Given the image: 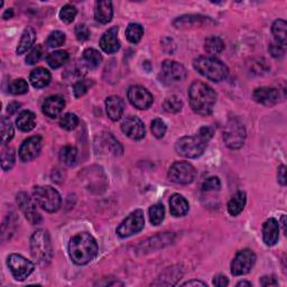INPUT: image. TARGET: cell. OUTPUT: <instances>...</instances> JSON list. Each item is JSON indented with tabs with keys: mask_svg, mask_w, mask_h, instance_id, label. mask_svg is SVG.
Returning a JSON list of instances; mask_svg holds the SVG:
<instances>
[{
	"mask_svg": "<svg viewBox=\"0 0 287 287\" xmlns=\"http://www.w3.org/2000/svg\"><path fill=\"white\" fill-rule=\"evenodd\" d=\"M16 125L19 130L24 132L31 131L36 126V116L29 110L22 111L16 119Z\"/></svg>",
	"mask_w": 287,
	"mask_h": 287,
	"instance_id": "484cf974",
	"label": "cell"
},
{
	"mask_svg": "<svg viewBox=\"0 0 287 287\" xmlns=\"http://www.w3.org/2000/svg\"><path fill=\"white\" fill-rule=\"evenodd\" d=\"M246 193L241 191L237 192L236 194L231 197L230 201L228 202V212L234 217L240 214L246 205Z\"/></svg>",
	"mask_w": 287,
	"mask_h": 287,
	"instance_id": "4316f807",
	"label": "cell"
},
{
	"mask_svg": "<svg viewBox=\"0 0 287 287\" xmlns=\"http://www.w3.org/2000/svg\"><path fill=\"white\" fill-rule=\"evenodd\" d=\"M65 42V34L60 31H55L49 34L46 39V45L51 48L60 47Z\"/></svg>",
	"mask_w": 287,
	"mask_h": 287,
	"instance_id": "ab89813d",
	"label": "cell"
},
{
	"mask_svg": "<svg viewBox=\"0 0 287 287\" xmlns=\"http://www.w3.org/2000/svg\"><path fill=\"white\" fill-rule=\"evenodd\" d=\"M68 254L74 264L87 265L96 258L98 254V244L88 232L74 236L68 244Z\"/></svg>",
	"mask_w": 287,
	"mask_h": 287,
	"instance_id": "7a4b0ae2",
	"label": "cell"
},
{
	"mask_svg": "<svg viewBox=\"0 0 287 287\" xmlns=\"http://www.w3.org/2000/svg\"><path fill=\"white\" fill-rule=\"evenodd\" d=\"M189 99L193 111L201 116H209L216 106L217 93L206 83L195 81L190 87Z\"/></svg>",
	"mask_w": 287,
	"mask_h": 287,
	"instance_id": "6da1fadb",
	"label": "cell"
},
{
	"mask_svg": "<svg viewBox=\"0 0 287 287\" xmlns=\"http://www.w3.org/2000/svg\"><path fill=\"white\" fill-rule=\"evenodd\" d=\"M77 157H78L77 148L71 146V145L64 146L60 152L61 161L66 165H73L77 161Z\"/></svg>",
	"mask_w": 287,
	"mask_h": 287,
	"instance_id": "d590c367",
	"label": "cell"
},
{
	"mask_svg": "<svg viewBox=\"0 0 287 287\" xmlns=\"http://www.w3.org/2000/svg\"><path fill=\"white\" fill-rule=\"evenodd\" d=\"M213 285L217 287H225L229 285V280L225 275H217L213 279Z\"/></svg>",
	"mask_w": 287,
	"mask_h": 287,
	"instance_id": "816d5d0a",
	"label": "cell"
},
{
	"mask_svg": "<svg viewBox=\"0 0 287 287\" xmlns=\"http://www.w3.org/2000/svg\"><path fill=\"white\" fill-rule=\"evenodd\" d=\"M204 49L207 54L211 55H216L219 54L225 49V43L220 37L218 36H211L205 39L204 43Z\"/></svg>",
	"mask_w": 287,
	"mask_h": 287,
	"instance_id": "4dcf8cb0",
	"label": "cell"
},
{
	"mask_svg": "<svg viewBox=\"0 0 287 287\" xmlns=\"http://www.w3.org/2000/svg\"><path fill=\"white\" fill-rule=\"evenodd\" d=\"M68 58H70V56H68V53L66 51H55L48 54L46 62L52 68H58L67 63Z\"/></svg>",
	"mask_w": 287,
	"mask_h": 287,
	"instance_id": "f546056e",
	"label": "cell"
},
{
	"mask_svg": "<svg viewBox=\"0 0 287 287\" xmlns=\"http://www.w3.org/2000/svg\"><path fill=\"white\" fill-rule=\"evenodd\" d=\"M121 130L132 140H140L146 135L145 125L139 118L135 116L128 117L122 121Z\"/></svg>",
	"mask_w": 287,
	"mask_h": 287,
	"instance_id": "2e32d148",
	"label": "cell"
},
{
	"mask_svg": "<svg viewBox=\"0 0 287 287\" xmlns=\"http://www.w3.org/2000/svg\"><path fill=\"white\" fill-rule=\"evenodd\" d=\"M207 25V24H214L210 17L201 16V15H186V16H182L175 19L174 26L177 28L180 27H187V26H199V25Z\"/></svg>",
	"mask_w": 287,
	"mask_h": 287,
	"instance_id": "7402d4cb",
	"label": "cell"
},
{
	"mask_svg": "<svg viewBox=\"0 0 287 287\" xmlns=\"http://www.w3.org/2000/svg\"><path fill=\"white\" fill-rule=\"evenodd\" d=\"M142 35H144V28L141 25L136 23H131L128 25V27L126 29V37L130 43L132 44L139 43Z\"/></svg>",
	"mask_w": 287,
	"mask_h": 287,
	"instance_id": "d6a6232c",
	"label": "cell"
},
{
	"mask_svg": "<svg viewBox=\"0 0 287 287\" xmlns=\"http://www.w3.org/2000/svg\"><path fill=\"white\" fill-rule=\"evenodd\" d=\"M285 219H286L285 216L281 217V219H280V225H281V227H283V231L284 232H286V222H285Z\"/></svg>",
	"mask_w": 287,
	"mask_h": 287,
	"instance_id": "680465c9",
	"label": "cell"
},
{
	"mask_svg": "<svg viewBox=\"0 0 287 287\" xmlns=\"http://www.w3.org/2000/svg\"><path fill=\"white\" fill-rule=\"evenodd\" d=\"M190 205L184 196L181 194H173L170 200V210L173 217L179 218L185 216L189 212Z\"/></svg>",
	"mask_w": 287,
	"mask_h": 287,
	"instance_id": "603a6c76",
	"label": "cell"
},
{
	"mask_svg": "<svg viewBox=\"0 0 287 287\" xmlns=\"http://www.w3.org/2000/svg\"><path fill=\"white\" fill-rule=\"evenodd\" d=\"M19 108H21V103L19 102H12L8 105V109H7V112L9 115H14V113H16Z\"/></svg>",
	"mask_w": 287,
	"mask_h": 287,
	"instance_id": "db71d44e",
	"label": "cell"
},
{
	"mask_svg": "<svg viewBox=\"0 0 287 287\" xmlns=\"http://www.w3.org/2000/svg\"><path fill=\"white\" fill-rule=\"evenodd\" d=\"M182 286H206L205 283L203 281H200V280H190V281H186V283L182 284Z\"/></svg>",
	"mask_w": 287,
	"mask_h": 287,
	"instance_id": "11a10c76",
	"label": "cell"
},
{
	"mask_svg": "<svg viewBox=\"0 0 287 287\" xmlns=\"http://www.w3.org/2000/svg\"><path fill=\"white\" fill-rule=\"evenodd\" d=\"M246 139V129L244 123L238 118H232L228 121L224 131V140L230 150H239Z\"/></svg>",
	"mask_w": 287,
	"mask_h": 287,
	"instance_id": "52a82bcc",
	"label": "cell"
},
{
	"mask_svg": "<svg viewBox=\"0 0 287 287\" xmlns=\"http://www.w3.org/2000/svg\"><path fill=\"white\" fill-rule=\"evenodd\" d=\"M207 142L199 136L182 137L175 144V151L180 156L185 158H197L203 154Z\"/></svg>",
	"mask_w": 287,
	"mask_h": 287,
	"instance_id": "8992f818",
	"label": "cell"
},
{
	"mask_svg": "<svg viewBox=\"0 0 287 287\" xmlns=\"http://www.w3.org/2000/svg\"><path fill=\"white\" fill-rule=\"evenodd\" d=\"M277 179L281 185H286V166L281 165L278 168V173H277Z\"/></svg>",
	"mask_w": 287,
	"mask_h": 287,
	"instance_id": "f5cc1de1",
	"label": "cell"
},
{
	"mask_svg": "<svg viewBox=\"0 0 287 287\" xmlns=\"http://www.w3.org/2000/svg\"><path fill=\"white\" fill-rule=\"evenodd\" d=\"M7 265L12 271L14 278L19 281L26 279L35 269V265L31 260H27L25 257L18 254L9 255Z\"/></svg>",
	"mask_w": 287,
	"mask_h": 287,
	"instance_id": "9c48e42d",
	"label": "cell"
},
{
	"mask_svg": "<svg viewBox=\"0 0 287 287\" xmlns=\"http://www.w3.org/2000/svg\"><path fill=\"white\" fill-rule=\"evenodd\" d=\"M128 100L131 105L139 109V110H145L153 105V96L151 92L146 90L144 87L140 86H132L128 90Z\"/></svg>",
	"mask_w": 287,
	"mask_h": 287,
	"instance_id": "5bb4252c",
	"label": "cell"
},
{
	"mask_svg": "<svg viewBox=\"0 0 287 287\" xmlns=\"http://www.w3.org/2000/svg\"><path fill=\"white\" fill-rule=\"evenodd\" d=\"M0 129H2L0 130L2 131V144L4 146H6L7 144L11 142L15 135L13 123L7 117H2V126H0Z\"/></svg>",
	"mask_w": 287,
	"mask_h": 287,
	"instance_id": "1f68e13d",
	"label": "cell"
},
{
	"mask_svg": "<svg viewBox=\"0 0 287 287\" xmlns=\"http://www.w3.org/2000/svg\"><path fill=\"white\" fill-rule=\"evenodd\" d=\"M213 128H211V127H207V126H204V127H202L200 128V130H199V133H197V136H199L200 138H202L204 141H209L212 136H213Z\"/></svg>",
	"mask_w": 287,
	"mask_h": 287,
	"instance_id": "681fc988",
	"label": "cell"
},
{
	"mask_svg": "<svg viewBox=\"0 0 287 287\" xmlns=\"http://www.w3.org/2000/svg\"><path fill=\"white\" fill-rule=\"evenodd\" d=\"M79 125V118L77 117V115H74V113H65L60 120V126L63 128V129L65 130H73L76 129L77 126Z\"/></svg>",
	"mask_w": 287,
	"mask_h": 287,
	"instance_id": "f35d334b",
	"label": "cell"
},
{
	"mask_svg": "<svg viewBox=\"0 0 287 287\" xmlns=\"http://www.w3.org/2000/svg\"><path fill=\"white\" fill-rule=\"evenodd\" d=\"M163 107H164V110L168 113H177L182 110L183 102L179 97L172 96L166 99Z\"/></svg>",
	"mask_w": 287,
	"mask_h": 287,
	"instance_id": "74e56055",
	"label": "cell"
},
{
	"mask_svg": "<svg viewBox=\"0 0 287 287\" xmlns=\"http://www.w3.org/2000/svg\"><path fill=\"white\" fill-rule=\"evenodd\" d=\"M35 39H36V33L32 27H27L25 29L21 38V42H19L17 47L18 55H22V54L26 53L28 49L34 45Z\"/></svg>",
	"mask_w": 287,
	"mask_h": 287,
	"instance_id": "83f0119b",
	"label": "cell"
},
{
	"mask_svg": "<svg viewBox=\"0 0 287 287\" xmlns=\"http://www.w3.org/2000/svg\"><path fill=\"white\" fill-rule=\"evenodd\" d=\"M91 86V82H89V80H80L78 81L73 87V92H74V97L76 98H80L82 96L86 95L88 92L89 88Z\"/></svg>",
	"mask_w": 287,
	"mask_h": 287,
	"instance_id": "f6af8a7d",
	"label": "cell"
},
{
	"mask_svg": "<svg viewBox=\"0 0 287 287\" xmlns=\"http://www.w3.org/2000/svg\"><path fill=\"white\" fill-rule=\"evenodd\" d=\"M162 78L167 83L184 81L187 77L186 68L175 61H165L162 64Z\"/></svg>",
	"mask_w": 287,
	"mask_h": 287,
	"instance_id": "4fadbf2b",
	"label": "cell"
},
{
	"mask_svg": "<svg viewBox=\"0 0 287 287\" xmlns=\"http://www.w3.org/2000/svg\"><path fill=\"white\" fill-rule=\"evenodd\" d=\"M279 238V222L269 218L263 225V239L267 246H274Z\"/></svg>",
	"mask_w": 287,
	"mask_h": 287,
	"instance_id": "ffe728a7",
	"label": "cell"
},
{
	"mask_svg": "<svg viewBox=\"0 0 287 287\" xmlns=\"http://www.w3.org/2000/svg\"><path fill=\"white\" fill-rule=\"evenodd\" d=\"M64 107H65V101L60 96H51L45 99L42 110L45 116L49 118H56L61 115Z\"/></svg>",
	"mask_w": 287,
	"mask_h": 287,
	"instance_id": "d6986e66",
	"label": "cell"
},
{
	"mask_svg": "<svg viewBox=\"0 0 287 287\" xmlns=\"http://www.w3.org/2000/svg\"><path fill=\"white\" fill-rule=\"evenodd\" d=\"M221 187V182L220 180L218 179V177L213 176V177H210V179H207L204 183L203 185H202V190L204 192H210V191H219Z\"/></svg>",
	"mask_w": 287,
	"mask_h": 287,
	"instance_id": "bcb514c9",
	"label": "cell"
},
{
	"mask_svg": "<svg viewBox=\"0 0 287 287\" xmlns=\"http://www.w3.org/2000/svg\"><path fill=\"white\" fill-rule=\"evenodd\" d=\"M286 27L287 24L283 19H278L276 21L273 26H271V32H273V35L276 39V43L280 44L281 46L286 47L287 43V34H286Z\"/></svg>",
	"mask_w": 287,
	"mask_h": 287,
	"instance_id": "f1b7e54d",
	"label": "cell"
},
{
	"mask_svg": "<svg viewBox=\"0 0 287 287\" xmlns=\"http://www.w3.org/2000/svg\"><path fill=\"white\" fill-rule=\"evenodd\" d=\"M165 218V209L162 203H157L150 207V220L153 226L161 225Z\"/></svg>",
	"mask_w": 287,
	"mask_h": 287,
	"instance_id": "e575fe53",
	"label": "cell"
},
{
	"mask_svg": "<svg viewBox=\"0 0 287 287\" xmlns=\"http://www.w3.org/2000/svg\"><path fill=\"white\" fill-rule=\"evenodd\" d=\"M152 132L156 138H163L166 132V125L162 119H155L152 122Z\"/></svg>",
	"mask_w": 287,
	"mask_h": 287,
	"instance_id": "ee69618b",
	"label": "cell"
},
{
	"mask_svg": "<svg viewBox=\"0 0 287 287\" xmlns=\"http://www.w3.org/2000/svg\"><path fill=\"white\" fill-rule=\"evenodd\" d=\"M269 53L274 57H281L285 54V46H281L278 43H271L269 45Z\"/></svg>",
	"mask_w": 287,
	"mask_h": 287,
	"instance_id": "c3c4849f",
	"label": "cell"
},
{
	"mask_svg": "<svg viewBox=\"0 0 287 287\" xmlns=\"http://www.w3.org/2000/svg\"><path fill=\"white\" fill-rule=\"evenodd\" d=\"M77 14L78 11L76 7L72 6V5H65V6H63V8L61 9L60 18L61 21L65 24H71L74 21V18H76Z\"/></svg>",
	"mask_w": 287,
	"mask_h": 287,
	"instance_id": "60d3db41",
	"label": "cell"
},
{
	"mask_svg": "<svg viewBox=\"0 0 287 287\" xmlns=\"http://www.w3.org/2000/svg\"><path fill=\"white\" fill-rule=\"evenodd\" d=\"M15 161H16V154H15V151L13 148H4L2 152V168L4 171H9L12 170Z\"/></svg>",
	"mask_w": 287,
	"mask_h": 287,
	"instance_id": "8d00e7d4",
	"label": "cell"
},
{
	"mask_svg": "<svg viewBox=\"0 0 287 287\" xmlns=\"http://www.w3.org/2000/svg\"><path fill=\"white\" fill-rule=\"evenodd\" d=\"M175 274H180V270H179V269H174V268H171V277H172L173 275H175ZM168 277H170V275H168V276H167V278H168ZM167 278H163V279H160V280H161V281H160V283H158V281H157V283H154V285H161V284L163 283V280H165V279H167ZM171 279H172V278H171Z\"/></svg>",
	"mask_w": 287,
	"mask_h": 287,
	"instance_id": "9f6ffc18",
	"label": "cell"
},
{
	"mask_svg": "<svg viewBox=\"0 0 287 287\" xmlns=\"http://www.w3.org/2000/svg\"><path fill=\"white\" fill-rule=\"evenodd\" d=\"M43 141L41 136H33L25 140L19 148V158L22 162H31L39 155L42 151Z\"/></svg>",
	"mask_w": 287,
	"mask_h": 287,
	"instance_id": "9a60e30c",
	"label": "cell"
},
{
	"mask_svg": "<svg viewBox=\"0 0 287 287\" xmlns=\"http://www.w3.org/2000/svg\"><path fill=\"white\" fill-rule=\"evenodd\" d=\"M260 285L261 286H278V281L274 276H264L260 278Z\"/></svg>",
	"mask_w": 287,
	"mask_h": 287,
	"instance_id": "f907efd6",
	"label": "cell"
},
{
	"mask_svg": "<svg viewBox=\"0 0 287 287\" xmlns=\"http://www.w3.org/2000/svg\"><path fill=\"white\" fill-rule=\"evenodd\" d=\"M13 16H14L13 9H8V11H6V13H5V14L3 15L4 19H9V18H12Z\"/></svg>",
	"mask_w": 287,
	"mask_h": 287,
	"instance_id": "6f0895ef",
	"label": "cell"
},
{
	"mask_svg": "<svg viewBox=\"0 0 287 287\" xmlns=\"http://www.w3.org/2000/svg\"><path fill=\"white\" fill-rule=\"evenodd\" d=\"M123 109H125V105H123L121 98L117 96H110L109 98H107L106 100L107 115L112 121H117L120 119L123 113Z\"/></svg>",
	"mask_w": 287,
	"mask_h": 287,
	"instance_id": "44dd1931",
	"label": "cell"
},
{
	"mask_svg": "<svg viewBox=\"0 0 287 287\" xmlns=\"http://www.w3.org/2000/svg\"><path fill=\"white\" fill-rule=\"evenodd\" d=\"M17 203L19 205V209L24 213L25 218L31 222L32 225H38L42 221V217L39 214L36 207L35 200H32L26 193L21 192L17 194Z\"/></svg>",
	"mask_w": 287,
	"mask_h": 287,
	"instance_id": "7c38bea8",
	"label": "cell"
},
{
	"mask_svg": "<svg viewBox=\"0 0 287 287\" xmlns=\"http://www.w3.org/2000/svg\"><path fill=\"white\" fill-rule=\"evenodd\" d=\"M145 226V218L141 210H136L131 212L125 220H123L119 227L117 228V234L121 238H127L132 235H136L142 230Z\"/></svg>",
	"mask_w": 287,
	"mask_h": 287,
	"instance_id": "30bf717a",
	"label": "cell"
},
{
	"mask_svg": "<svg viewBox=\"0 0 287 287\" xmlns=\"http://www.w3.org/2000/svg\"><path fill=\"white\" fill-rule=\"evenodd\" d=\"M193 66L201 76L211 81H224L229 74V70L225 63L213 56H200L193 61Z\"/></svg>",
	"mask_w": 287,
	"mask_h": 287,
	"instance_id": "3957f363",
	"label": "cell"
},
{
	"mask_svg": "<svg viewBox=\"0 0 287 287\" xmlns=\"http://www.w3.org/2000/svg\"><path fill=\"white\" fill-rule=\"evenodd\" d=\"M28 91V84L27 82L24 80V79H16L14 80L11 86H9V92L13 93V95H24Z\"/></svg>",
	"mask_w": 287,
	"mask_h": 287,
	"instance_id": "b9f144b4",
	"label": "cell"
},
{
	"mask_svg": "<svg viewBox=\"0 0 287 287\" xmlns=\"http://www.w3.org/2000/svg\"><path fill=\"white\" fill-rule=\"evenodd\" d=\"M256 263L255 252L250 249L238 251V254L231 263V274L234 276H242L248 274Z\"/></svg>",
	"mask_w": 287,
	"mask_h": 287,
	"instance_id": "8fae6325",
	"label": "cell"
},
{
	"mask_svg": "<svg viewBox=\"0 0 287 287\" xmlns=\"http://www.w3.org/2000/svg\"><path fill=\"white\" fill-rule=\"evenodd\" d=\"M31 252L38 264L47 265L53 257L52 242L46 230L35 231L31 238Z\"/></svg>",
	"mask_w": 287,
	"mask_h": 287,
	"instance_id": "277c9868",
	"label": "cell"
},
{
	"mask_svg": "<svg viewBox=\"0 0 287 287\" xmlns=\"http://www.w3.org/2000/svg\"><path fill=\"white\" fill-rule=\"evenodd\" d=\"M51 73L44 67H37L36 70L32 71L31 76H29V81H31L32 86L36 89L47 87L49 82H51Z\"/></svg>",
	"mask_w": 287,
	"mask_h": 287,
	"instance_id": "d4e9b609",
	"label": "cell"
},
{
	"mask_svg": "<svg viewBox=\"0 0 287 287\" xmlns=\"http://www.w3.org/2000/svg\"><path fill=\"white\" fill-rule=\"evenodd\" d=\"M83 60L90 67H98L102 62V56L95 48H87L83 52Z\"/></svg>",
	"mask_w": 287,
	"mask_h": 287,
	"instance_id": "836d02e7",
	"label": "cell"
},
{
	"mask_svg": "<svg viewBox=\"0 0 287 287\" xmlns=\"http://www.w3.org/2000/svg\"><path fill=\"white\" fill-rule=\"evenodd\" d=\"M240 286H248V287H251V283H249V281H239L238 284H237V287H240Z\"/></svg>",
	"mask_w": 287,
	"mask_h": 287,
	"instance_id": "91938a15",
	"label": "cell"
},
{
	"mask_svg": "<svg viewBox=\"0 0 287 287\" xmlns=\"http://www.w3.org/2000/svg\"><path fill=\"white\" fill-rule=\"evenodd\" d=\"M195 176L194 166L187 162H175L168 170V179L176 184H190L194 181Z\"/></svg>",
	"mask_w": 287,
	"mask_h": 287,
	"instance_id": "ba28073f",
	"label": "cell"
},
{
	"mask_svg": "<svg viewBox=\"0 0 287 287\" xmlns=\"http://www.w3.org/2000/svg\"><path fill=\"white\" fill-rule=\"evenodd\" d=\"M76 36L80 42H86L90 38V31H89L87 25H78L76 27Z\"/></svg>",
	"mask_w": 287,
	"mask_h": 287,
	"instance_id": "7dc6e473",
	"label": "cell"
},
{
	"mask_svg": "<svg viewBox=\"0 0 287 287\" xmlns=\"http://www.w3.org/2000/svg\"><path fill=\"white\" fill-rule=\"evenodd\" d=\"M43 53H44L43 52V46L42 45H35L31 49V52L27 54L26 63L29 64V65H34V64H36L42 58Z\"/></svg>",
	"mask_w": 287,
	"mask_h": 287,
	"instance_id": "7bdbcfd3",
	"label": "cell"
},
{
	"mask_svg": "<svg viewBox=\"0 0 287 287\" xmlns=\"http://www.w3.org/2000/svg\"><path fill=\"white\" fill-rule=\"evenodd\" d=\"M255 101L261 103L264 106H274L277 102L279 101V90H277L276 88L271 87H261L256 89L252 93Z\"/></svg>",
	"mask_w": 287,
	"mask_h": 287,
	"instance_id": "e0dca14e",
	"label": "cell"
},
{
	"mask_svg": "<svg viewBox=\"0 0 287 287\" xmlns=\"http://www.w3.org/2000/svg\"><path fill=\"white\" fill-rule=\"evenodd\" d=\"M34 200L38 206H41L46 212H56L61 207L62 199L60 193L52 186H35L33 191Z\"/></svg>",
	"mask_w": 287,
	"mask_h": 287,
	"instance_id": "5b68a950",
	"label": "cell"
},
{
	"mask_svg": "<svg viewBox=\"0 0 287 287\" xmlns=\"http://www.w3.org/2000/svg\"><path fill=\"white\" fill-rule=\"evenodd\" d=\"M118 27H111L103 34L100 39V47L105 53L113 54L119 51L120 41L118 38Z\"/></svg>",
	"mask_w": 287,
	"mask_h": 287,
	"instance_id": "ac0fdd59",
	"label": "cell"
},
{
	"mask_svg": "<svg viewBox=\"0 0 287 287\" xmlns=\"http://www.w3.org/2000/svg\"><path fill=\"white\" fill-rule=\"evenodd\" d=\"M113 9L111 2H97L95 7V17L99 23L108 24L111 22Z\"/></svg>",
	"mask_w": 287,
	"mask_h": 287,
	"instance_id": "cb8c5ba5",
	"label": "cell"
}]
</instances>
